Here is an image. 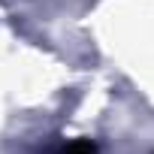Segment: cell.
Returning a JSON list of instances; mask_svg holds the SVG:
<instances>
[{
  "label": "cell",
  "instance_id": "6da1fadb",
  "mask_svg": "<svg viewBox=\"0 0 154 154\" xmlns=\"http://www.w3.org/2000/svg\"><path fill=\"white\" fill-rule=\"evenodd\" d=\"M57 154H100V151H97V145L91 139H72V142L60 145Z\"/></svg>",
  "mask_w": 154,
  "mask_h": 154
}]
</instances>
